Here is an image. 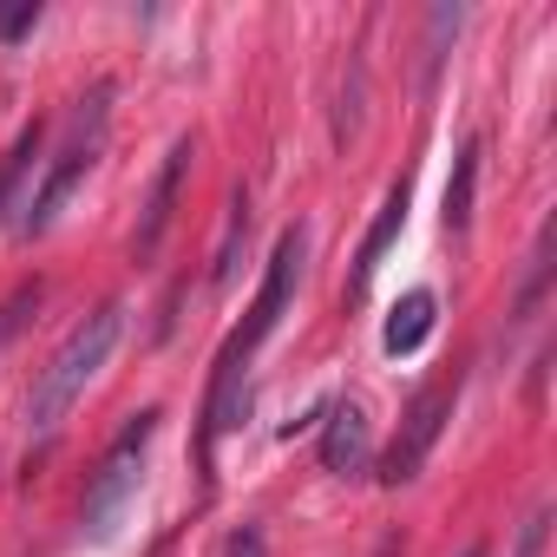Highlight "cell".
<instances>
[{"mask_svg": "<svg viewBox=\"0 0 557 557\" xmlns=\"http://www.w3.org/2000/svg\"><path fill=\"white\" fill-rule=\"evenodd\" d=\"M119 329H125V309L119 302H106L99 315H86L66 342H60V355L40 368V381H34V400H27V426L47 440V433H60V420L73 413V400L92 387V374L112 361V348H119Z\"/></svg>", "mask_w": 557, "mask_h": 557, "instance_id": "obj_1", "label": "cell"}, {"mask_svg": "<svg viewBox=\"0 0 557 557\" xmlns=\"http://www.w3.org/2000/svg\"><path fill=\"white\" fill-rule=\"evenodd\" d=\"M106 99H112V86H92V99H79V112H73V138H66V151L47 164V177H40V190L27 197V216H21V230L27 236H40L60 210H66V197L86 184V171L99 164V138H106Z\"/></svg>", "mask_w": 557, "mask_h": 557, "instance_id": "obj_2", "label": "cell"}, {"mask_svg": "<svg viewBox=\"0 0 557 557\" xmlns=\"http://www.w3.org/2000/svg\"><path fill=\"white\" fill-rule=\"evenodd\" d=\"M151 433H158V413H138V420L112 440V453L99 459L92 492H86V531H92V537H112L119 518L132 511L138 485H145V446H151Z\"/></svg>", "mask_w": 557, "mask_h": 557, "instance_id": "obj_3", "label": "cell"}, {"mask_svg": "<svg viewBox=\"0 0 557 557\" xmlns=\"http://www.w3.org/2000/svg\"><path fill=\"white\" fill-rule=\"evenodd\" d=\"M446 413H453V381H433V387L413 394V407L400 413V433H394V446H387V459H381V479H387V485L420 479V466H426V453H433Z\"/></svg>", "mask_w": 557, "mask_h": 557, "instance_id": "obj_4", "label": "cell"}, {"mask_svg": "<svg viewBox=\"0 0 557 557\" xmlns=\"http://www.w3.org/2000/svg\"><path fill=\"white\" fill-rule=\"evenodd\" d=\"M302 256H309V236H302V230H283V236H275L269 269H262V289H256V302H249V322L236 329V342H243L249 355L269 342L275 322H283V309H289V296H296V275H302Z\"/></svg>", "mask_w": 557, "mask_h": 557, "instance_id": "obj_5", "label": "cell"}, {"mask_svg": "<svg viewBox=\"0 0 557 557\" xmlns=\"http://www.w3.org/2000/svg\"><path fill=\"white\" fill-rule=\"evenodd\" d=\"M368 413L355 407V400H335L329 407V426H322V472H335V479H355V472H368Z\"/></svg>", "mask_w": 557, "mask_h": 557, "instance_id": "obj_6", "label": "cell"}, {"mask_svg": "<svg viewBox=\"0 0 557 557\" xmlns=\"http://www.w3.org/2000/svg\"><path fill=\"white\" fill-rule=\"evenodd\" d=\"M190 138H177L171 145V158H164V171L151 177V197H145V223H138V256H158V243H164V230H171V210H177V184H184V171H190Z\"/></svg>", "mask_w": 557, "mask_h": 557, "instance_id": "obj_7", "label": "cell"}, {"mask_svg": "<svg viewBox=\"0 0 557 557\" xmlns=\"http://www.w3.org/2000/svg\"><path fill=\"white\" fill-rule=\"evenodd\" d=\"M400 223H407V184H394V190H387V203H381V216H374V230L361 236V249H355V275H348V296H361V289L374 283V269H381V256L394 249V236H400Z\"/></svg>", "mask_w": 557, "mask_h": 557, "instance_id": "obj_8", "label": "cell"}, {"mask_svg": "<svg viewBox=\"0 0 557 557\" xmlns=\"http://www.w3.org/2000/svg\"><path fill=\"white\" fill-rule=\"evenodd\" d=\"M433 315H440V296H433V289H407V296L394 302L387 329H381V348H387V355H413V348L433 335Z\"/></svg>", "mask_w": 557, "mask_h": 557, "instance_id": "obj_9", "label": "cell"}, {"mask_svg": "<svg viewBox=\"0 0 557 557\" xmlns=\"http://www.w3.org/2000/svg\"><path fill=\"white\" fill-rule=\"evenodd\" d=\"M479 158H485V145H479V138H466V145H459V158H453V177H446V230H453V236H466V230H472Z\"/></svg>", "mask_w": 557, "mask_h": 557, "instance_id": "obj_10", "label": "cell"}, {"mask_svg": "<svg viewBox=\"0 0 557 557\" xmlns=\"http://www.w3.org/2000/svg\"><path fill=\"white\" fill-rule=\"evenodd\" d=\"M40 138H47V125H40V119H34V125H27L21 138H14V151H8V164H0V210H8V203H14V184H21V177H27V164L40 158Z\"/></svg>", "mask_w": 557, "mask_h": 557, "instance_id": "obj_11", "label": "cell"}, {"mask_svg": "<svg viewBox=\"0 0 557 557\" xmlns=\"http://www.w3.org/2000/svg\"><path fill=\"white\" fill-rule=\"evenodd\" d=\"M40 27V0H0V40H21Z\"/></svg>", "mask_w": 557, "mask_h": 557, "instance_id": "obj_12", "label": "cell"}, {"mask_svg": "<svg viewBox=\"0 0 557 557\" xmlns=\"http://www.w3.org/2000/svg\"><path fill=\"white\" fill-rule=\"evenodd\" d=\"M544 537H550V511H531L524 531H518V550H511V557H544Z\"/></svg>", "mask_w": 557, "mask_h": 557, "instance_id": "obj_13", "label": "cell"}, {"mask_svg": "<svg viewBox=\"0 0 557 557\" xmlns=\"http://www.w3.org/2000/svg\"><path fill=\"white\" fill-rule=\"evenodd\" d=\"M230 557H262V531H249V524H243V531L230 537Z\"/></svg>", "mask_w": 557, "mask_h": 557, "instance_id": "obj_14", "label": "cell"}, {"mask_svg": "<svg viewBox=\"0 0 557 557\" xmlns=\"http://www.w3.org/2000/svg\"><path fill=\"white\" fill-rule=\"evenodd\" d=\"M466 557H485V550H466Z\"/></svg>", "mask_w": 557, "mask_h": 557, "instance_id": "obj_15", "label": "cell"}]
</instances>
